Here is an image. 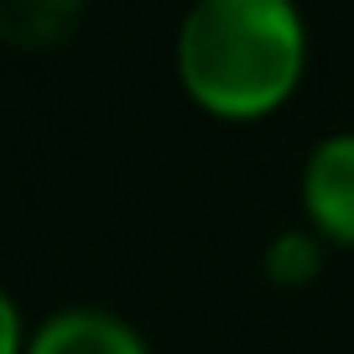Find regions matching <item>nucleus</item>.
Here are the masks:
<instances>
[{
    "label": "nucleus",
    "instance_id": "f257e3e1",
    "mask_svg": "<svg viewBox=\"0 0 354 354\" xmlns=\"http://www.w3.org/2000/svg\"><path fill=\"white\" fill-rule=\"evenodd\" d=\"M313 57L302 0H193L172 37V73L193 110L224 125L271 120L297 100Z\"/></svg>",
    "mask_w": 354,
    "mask_h": 354
},
{
    "label": "nucleus",
    "instance_id": "f03ea898",
    "mask_svg": "<svg viewBox=\"0 0 354 354\" xmlns=\"http://www.w3.org/2000/svg\"><path fill=\"white\" fill-rule=\"evenodd\" d=\"M302 224L323 245L354 250V131H328L302 156L297 177Z\"/></svg>",
    "mask_w": 354,
    "mask_h": 354
},
{
    "label": "nucleus",
    "instance_id": "7ed1b4c3",
    "mask_svg": "<svg viewBox=\"0 0 354 354\" xmlns=\"http://www.w3.org/2000/svg\"><path fill=\"white\" fill-rule=\"evenodd\" d=\"M26 354H151V344L115 308L68 302V308L47 313L42 323H32Z\"/></svg>",
    "mask_w": 354,
    "mask_h": 354
},
{
    "label": "nucleus",
    "instance_id": "20e7f679",
    "mask_svg": "<svg viewBox=\"0 0 354 354\" xmlns=\"http://www.w3.org/2000/svg\"><path fill=\"white\" fill-rule=\"evenodd\" d=\"M78 0H0V37L6 42H63Z\"/></svg>",
    "mask_w": 354,
    "mask_h": 354
},
{
    "label": "nucleus",
    "instance_id": "39448f33",
    "mask_svg": "<svg viewBox=\"0 0 354 354\" xmlns=\"http://www.w3.org/2000/svg\"><path fill=\"white\" fill-rule=\"evenodd\" d=\"M323 271V240L302 224V230H281L266 245V277L277 287H308Z\"/></svg>",
    "mask_w": 354,
    "mask_h": 354
},
{
    "label": "nucleus",
    "instance_id": "423d86ee",
    "mask_svg": "<svg viewBox=\"0 0 354 354\" xmlns=\"http://www.w3.org/2000/svg\"><path fill=\"white\" fill-rule=\"evenodd\" d=\"M26 339H32V323H26L21 302L11 287H0V354H26Z\"/></svg>",
    "mask_w": 354,
    "mask_h": 354
}]
</instances>
